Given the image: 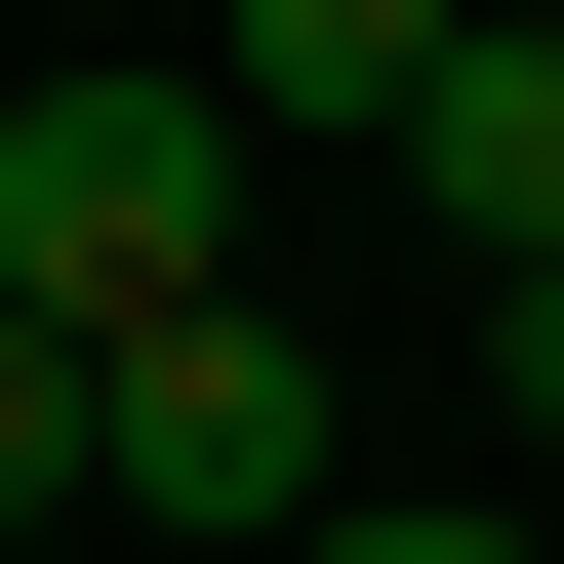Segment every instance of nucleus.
Listing matches in <instances>:
<instances>
[{"label":"nucleus","mask_w":564,"mask_h":564,"mask_svg":"<svg viewBox=\"0 0 564 564\" xmlns=\"http://www.w3.org/2000/svg\"><path fill=\"white\" fill-rule=\"evenodd\" d=\"M82 403H121L82 323H0V564H82Z\"/></svg>","instance_id":"nucleus-5"},{"label":"nucleus","mask_w":564,"mask_h":564,"mask_svg":"<svg viewBox=\"0 0 564 564\" xmlns=\"http://www.w3.org/2000/svg\"><path fill=\"white\" fill-rule=\"evenodd\" d=\"M82 564H121V524H82Z\"/></svg>","instance_id":"nucleus-8"},{"label":"nucleus","mask_w":564,"mask_h":564,"mask_svg":"<svg viewBox=\"0 0 564 564\" xmlns=\"http://www.w3.org/2000/svg\"><path fill=\"white\" fill-rule=\"evenodd\" d=\"M484 364H524V484H564V282H484Z\"/></svg>","instance_id":"nucleus-7"},{"label":"nucleus","mask_w":564,"mask_h":564,"mask_svg":"<svg viewBox=\"0 0 564 564\" xmlns=\"http://www.w3.org/2000/svg\"><path fill=\"white\" fill-rule=\"evenodd\" d=\"M82 524H121V564H323V364H282L242 282H202V323H121V403H82Z\"/></svg>","instance_id":"nucleus-2"},{"label":"nucleus","mask_w":564,"mask_h":564,"mask_svg":"<svg viewBox=\"0 0 564 564\" xmlns=\"http://www.w3.org/2000/svg\"><path fill=\"white\" fill-rule=\"evenodd\" d=\"M403 202H444L484 282H564V0H484V41H444V121H403Z\"/></svg>","instance_id":"nucleus-3"},{"label":"nucleus","mask_w":564,"mask_h":564,"mask_svg":"<svg viewBox=\"0 0 564 564\" xmlns=\"http://www.w3.org/2000/svg\"><path fill=\"white\" fill-rule=\"evenodd\" d=\"M323 564H524V484H323Z\"/></svg>","instance_id":"nucleus-6"},{"label":"nucleus","mask_w":564,"mask_h":564,"mask_svg":"<svg viewBox=\"0 0 564 564\" xmlns=\"http://www.w3.org/2000/svg\"><path fill=\"white\" fill-rule=\"evenodd\" d=\"M202 242H242V82H162V41H121V82H41L0 121V323H202Z\"/></svg>","instance_id":"nucleus-1"},{"label":"nucleus","mask_w":564,"mask_h":564,"mask_svg":"<svg viewBox=\"0 0 564 564\" xmlns=\"http://www.w3.org/2000/svg\"><path fill=\"white\" fill-rule=\"evenodd\" d=\"M444 41H484V0H242L202 82H242V162H282V121H364V162H403V121H444Z\"/></svg>","instance_id":"nucleus-4"}]
</instances>
